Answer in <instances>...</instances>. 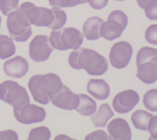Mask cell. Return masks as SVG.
Masks as SVG:
<instances>
[{"mask_svg":"<svg viewBox=\"0 0 157 140\" xmlns=\"http://www.w3.org/2000/svg\"><path fill=\"white\" fill-rule=\"evenodd\" d=\"M19 9L25 14L31 24L36 26L58 30L62 28L67 22L66 13L58 8L48 9L46 7L36 6L30 2H25Z\"/></svg>","mask_w":157,"mask_h":140,"instance_id":"cell-1","label":"cell"},{"mask_svg":"<svg viewBox=\"0 0 157 140\" xmlns=\"http://www.w3.org/2000/svg\"><path fill=\"white\" fill-rule=\"evenodd\" d=\"M68 63L73 68L85 69L91 76H101L108 70V61L103 56L81 47L70 53Z\"/></svg>","mask_w":157,"mask_h":140,"instance_id":"cell-2","label":"cell"},{"mask_svg":"<svg viewBox=\"0 0 157 140\" xmlns=\"http://www.w3.org/2000/svg\"><path fill=\"white\" fill-rule=\"evenodd\" d=\"M62 85L60 77L54 73L33 76L28 83V87L34 101L44 105L48 104L60 91Z\"/></svg>","mask_w":157,"mask_h":140,"instance_id":"cell-3","label":"cell"},{"mask_svg":"<svg viewBox=\"0 0 157 140\" xmlns=\"http://www.w3.org/2000/svg\"><path fill=\"white\" fill-rule=\"evenodd\" d=\"M136 76L145 84H154L157 79V49L141 48L136 55Z\"/></svg>","mask_w":157,"mask_h":140,"instance_id":"cell-4","label":"cell"},{"mask_svg":"<svg viewBox=\"0 0 157 140\" xmlns=\"http://www.w3.org/2000/svg\"><path fill=\"white\" fill-rule=\"evenodd\" d=\"M49 41L52 47L59 50L78 49L84 41V35L75 28L58 29L51 32Z\"/></svg>","mask_w":157,"mask_h":140,"instance_id":"cell-5","label":"cell"},{"mask_svg":"<svg viewBox=\"0 0 157 140\" xmlns=\"http://www.w3.org/2000/svg\"><path fill=\"white\" fill-rule=\"evenodd\" d=\"M6 26L11 39L18 42L26 41L33 33L30 21L20 9H16L8 14Z\"/></svg>","mask_w":157,"mask_h":140,"instance_id":"cell-6","label":"cell"},{"mask_svg":"<svg viewBox=\"0 0 157 140\" xmlns=\"http://www.w3.org/2000/svg\"><path fill=\"white\" fill-rule=\"evenodd\" d=\"M127 25L128 17L125 13L121 10L112 11L109 14L107 22L101 24L100 34L108 41H113L121 37Z\"/></svg>","mask_w":157,"mask_h":140,"instance_id":"cell-7","label":"cell"},{"mask_svg":"<svg viewBox=\"0 0 157 140\" xmlns=\"http://www.w3.org/2000/svg\"><path fill=\"white\" fill-rule=\"evenodd\" d=\"M0 100L12 105L13 108L30 103L25 88L13 81H5L0 84Z\"/></svg>","mask_w":157,"mask_h":140,"instance_id":"cell-8","label":"cell"},{"mask_svg":"<svg viewBox=\"0 0 157 140\" xmlns=\"http://www.w3.org/2000/svg\"><path fill=\"white\" fill-rule=\"evenodd\" d=\"M13 114L17 121L23 124L41 122L46 118V111L43 108L35 104H30V103L13 107Z\"/></svg>","mask_w":157,"mask_h":140,"instance_id":"cell-9","label":"cell"},{"mask_svg":"<svg viewBox=\"0 0 157 140\" xmlns=\"http://www.w3.org/2000/svg\"><path fill=\"white\" fill-rule=\"evenodd\" d=\"M53 49L48 36L37 35L29 45V55L35 62H43L49 58Z\"/></svg>","mask_w":157,"mask_h":140,"instance_id":"cell-10","label":"cell"},{"mask_svg":"<svg viewBox=\"0 0 157 140\" xmlns=\"http://www.w3.org/2000/svg\"><path fill=\"white\" fill-rule=\"evenodd\" d=\"M133 49L127 41H119L110 49L109 61L112 67L116 68H126L132 58Z\"/></svg>","mask_w":157,"mask_h":140,"instance_id":"cell-11","label":"cell"},{"mask_svg":"<svg viewBox=\"0 0 157 140\" xmlns=\"http://www.w3.org/2000/svg\"><path fill=\"white\" fill-rule=\"evenodd\" d=\"M139 102V95L134 90L122 91L113 98V109L119 113H128Z\"/></svg>","mask_w":157,"mask_h":140,"instance_id":"cell-12","label":"cell"},{"mask_svg":"<svg viewBox=\"0 0 157 140\" xmlns=\"http://www.w3.org/2000/svg\"><path fill=\"white\" fill-rule=\"evenodd\" d=\"M52 104L63 110H75L79 103V95L74 93L66 85H62L60 91L51 99Z\"/></svg>","mask_w":157,"mask_h":140,"instance_id":"cell-13","label":"cell"},{"mask_svg":"<svg viewBox=\"0 0 157 140\" xmlns=\"http://www.w3.org/2000/svg\"><path fill=\"white\" fill-rule=\"evenodd\" d=\"M29 69V64L23 57L17 56L6 60L4 63L5 73L11 77L21 78L25 76Z\"/></svg>","mask_w":157,"mask_h":140,"instance_id":"cell-14","label":"cell"},{"mask_svg":"<svg viewBox=\"0 0 157 140\" xmlns=\"http://www.w3.org/2000/svg\"><path fill=\"white\" fill-rule=\"evenodd\" d=\"M107 128L110 138L113 139H131V129L127 120L124 119H114L109 122Z\"/></svg>","mask_w":157,"mask_h":140,"instance_id":"cell-15","label":"cell"},{"mask_svg":"<svg viewBox=\"0 0 157 140\" xmlns=\"http://www.w3.org/2000/svg\"><path fill=\"white\" fill-rule=\"evenodd\" d=\"M87 92L97 100H105L109 97L110 89L107 82L102 79H91L87 84Z\"/></svg>","mask_w":157,"mask_h":140,"instance_id":"cell-16","label":"cell"},{"mask_svg":"<svg viewBox=\"0 0 157 140\" xmlns=\"http://www.w3.org/2000/svg\"><path fill=\"white\" fill-rule=\"evenodd\" d=\"M103 22L101 18L96 16L87 19L83 26V33L85 38L89 41L98 40L101 37L100 30Z\"/></svg>","mask_w":157,"mask_h":140,"instance_id":"cell-17","label":"cell"},{"mask_svg":"<svg viewBox=\"0 0 157 140\" xmlns=\"http://www.w3.org/2000/svg\"><path fill=\"white\" fill-rule=\"evenodd\" d=\"M114 115L113 111H111L110 107L108 103H103L100 106L98 111L92 116L91 119L94 122V125L95 127H106L107 122L109 121L110 118H112Z\"/></svg>","mask_w":157,"mask_h":140,"instance_id":"cell-18","label":"cell"},{"mask_svg":"<svg viewBox=\"0 0 157 140\" xmlns=\"http://www.w3.org/2000/svg\"><path fill=\"white\" fill-rule=\"evenodd\" d=\"M79 95V103L78 106L75 109L78 113L84 116H90L95 113L97 109L96 103L91 97L86 94L81 93Z\"/></svg>","mask_w":157,"mask_h":140,"instance_id":"cell-19","label":"cell"},{"mask_svg":"<svg viewBox=\"0 0 157 140\" xmlns=\"http://www.w3.org/2000/svg\"><path fill=\"white\" fill-rule=\"evenodd\" d=\"M152 114L143 110L136 111L131 116V121L135 128L140 130H147L148 123L152 119Z\"/></svg>","mask_w":157,"mask_h":140,"instance_id":"cell-20","label":"cell"},{"mask_svg":"<svg viewBox=\"0 0 157 140\" xmlns=\"http://www.w3.org/2000/svg\"><path fill=\"white\" fill-rule=\"evenodd\" d=\"M15 45L13 40L6 35H0V58L6 59L15 53Z\"/></svg>","mask_w":157,"mask_h":140,"instance_id":"cell-21","label":"cell"},{"mask_svg":"<svg viewBox=\"0 0 157 140\" xmlns=\"http://www.w3.org/2000/svg\"><path fill=\"white\" fill-rule=\"evenodd\" d=\"M143 103L145 107L152 111H157V90L151 89L144 95Z\"/></svg>","mask_w":157,"mask_h":140,"instance_id":"cell-22","label":"cell"},{"mask_svg":"<svg viewBox=\"0 0 157 140\" xmlns=\"http://www.w3.org/2000/svg\"><path fill=\"white\" fill-rule=\"evenodd\" d=\"M49 5L54 8H64V7H73L81 4H85L87 0H48Z\"/></svg>","mask_w":157,"mask_h":140,"instance_id":"cell-23","label":"cell"},{"mask_svg":"<svg viewBox=\"0 0 157 140\" xmlns=\"http://www.w3.org/2000/svg\"><path fill=\"white\" fill-rule=\"evenodd\" d=\"M50 138V131L47 127H39L33 128L29 134L28 139H45Z\"/></svg>","mask_w":157,"mask_h":140,"instance_id":"cell-24","label":"cell"},{"mask_svg":"<svg viewBox=\"0 0 157 140\" xmlns=\"http://www.w3.org/2000/svg\"><path fill=\"white\" fill-rule=\"evenodd\" d=\"M19 0H0V10L4 15H8L18 8Z\"/></svg>","mask_w":157,"mask_h":140,"instance_id":"cell-25","label":"cell"},{"mask_svg":"<svg viewBox=\"0 0 157 140\" xmlns=\"http://www.w3.org/2000/svg\"><path fill=\"white\" fill-rule=\"evenodd\" d=\"M157 0H151L148 3H146L143 9L145 12V15L150 20H156L157 19Z\"/></svg>","mask_w":157,"mask_h":140,"instance_id":"cell-26","label":"cell"},{"mask_svg":"<svg viewBox=\"0 0 157 140\" xmlns=\"http://www.w3.org/2000/svg\"><path fill=\"white\" fill-rule=\"evenodd\" d=\"M145 39L146 41L154 45L157 44V25L153 24L149 26L145 32Z\"/></svg>","mask_w":157,"mask_h":140,"instance_id":"cell-27","label":"cell"},{"mask_svg":"<svg viewBox=\"0 0 157 140\" xmlns=\"http://www.w3.org/2000/svg\"><path fill=\"white\" fill-rule=\"evenodd\" d=\"M85 139H111L110 136L103 130H97L92 132L85 137Z\"/></svg>","mask_w":157,"mask_h":140,"instance_id":"cell-28","label":"cell"},{"mask_svg":"<svg viewBox=\"0 0 157 140\" xmlns=\"http://www.w3.org/2000/svg\"><path fill=\"white\" fill-rule=\"evenodd\" d=\"M147 130L149 131L151 138L154 139L157 138V116H153L148 123Z\"/></svg>","mask_w":157,"mask_h":140,"instance_id":"cell-29","label":"cell"},{"mask_svg":"<svg viewBox=\"0 0 157 140\" xmlns=\"http://www.w3.org/2000/svg\"><path fill=\"white\" fill-rule=\"evenodd\" d=\"M90 6L95 10H100L105 7L108 4V0H87Z\"/></svg>","mask_w":157,"mask_h":140,"instance_id":"cell-30","label":"cell"},{"mask_svg":"<svg viewBox=\"0 0 157 140\" xmlns=\"http://www.w3.org/2000/svg\"><path fill=\"white\" fill-rule=\"evenodd\" d=\"M0 139H18V135L13 130H5L0 132Z\"/></svg>","mask_w":157,"mask_h":140,"instance_id":"cell-31","label":"cell"},{"mask_svg":"<svg viewBox=\"0 0 157 140\" xmlns=\"http://www.w3.org/2000/svg\"><path fill=\"white\" fill-rule=\"evenodd\" d=\"M149 1H151V0H136V2H137L138 6H139L141 8H143V6H145L147 2H149Z\"/></svg>","mask_w":157,"mask_h":140,"instance_id":"cell-32","label":"cell"},{"mask_svg":"<svg viewBox=\"0 0 157 140\" xmlns=\"http://www.w3.org/2000/svg\"><path fill=\"white\" fill-rule=\"evenodd\" d=\"M1 22H2V20H1V17H0V25H1Z\"/></svg>","mask_w":157,"mask_h":140,"instance_id":"cell-33","label":"cell"},{"mask_svg":"<svg viewBox=\"0 0 157 140\" xmlns=\"http://www.w3.org/2000/svg\"><path fill=\"white\" fill-rule=\"evenodd\" d=\"M117 1H123V0H117Z\"/></svg>","mask_w":157,"mask_h":140,"instance_id":"cell-34","label":"cell"}]
</instances>
